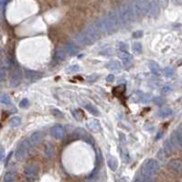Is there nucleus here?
I'll return each instance as SVG.
<instances>
[{
  "label": "nucleus",
  "mask_w": 182,
  "mask_h": 182,
  "mask_svg": "<svg viewBox=\"0 0 182 182\" xmlns=\"http://www.w3.org/2000/svg\"><path fill=\"white\" fill-rule=\"evenodd\" d=\"M100 32L103 34H112L119 29L120 21L116 12H109L96 23Z\"/></svg>",
  "instance_id": "f257e3e1"
},
{
  "label": "nucleus",
  "mask_w": 182,
  "mask_h": 182,
  "mask_svg": "<svg viewBox=\"0 0 182 182\" xmlns=\"http://www.w3.org/2000/svg\"><path fill=\"white\" fill-rule=\"evenodd\" d=\"M106 81H107L108 83H113V82L115 81V76H114L113 74H109V75L107 76V78H106Z\"/></svg>",
  "instance_id": "79ce46f5"
},
{
  "label": "nucleus",
  "mask_w": 182,
  "mask_h": 182,
  "mask_svg": "<svg viewBox=\"0 0 182 182\" xmlns=\"http://www.w3.org/2000/svg\"><path fill=\"white\" fill-rule=\"evenodd\" d=\"M107 164H108L109 168L113 171H116L118 167V161L115 157H110L107 160Z\"/></svg>",
  "instance_id": "412c9836"
},
{
  "label": "nucleus",
  "mask_w": 182,
  "mask_h": 182,
  "mask_svg": "<svg viewBox=\"0 0 182 182\" xmlns=\"http://www.w3.org/2000/svg\"><path fill=\"white\" fill-rule=\"evenodd\" d=\"M167 165L173 171L177 173H182V160L180 159H171Z\"/></svg>",
  "instance_id": "9b49d317"
},
{
  "label": "nucleus",
  "mask_w": 182,
  "mask_h": 182,
  "mask_svg": "<svg viewBox=\"0 0 182 182\" xmlns=\"http://www.w3.org/2000/svg\"><path fill=\"white\" fill-rule=\"evenodd\" d=\"M134 182H144V180H136Z\"/></svg>",
  "instance_id": "a18cd8bd"
},
{
  "label": "nucleus",
  "mask_w": 182,
  "mask_h": 182,
  "mask_svg": "<svg viewBox=\"0 0 182 182\" xmlns=\"http://www.w3.org/2000/svg\"><path fill=\"white\" fill-rule=\"evenodd\" d=\"M121 157H122V160L125 163H130V161H131V157H130V154L127 151V149H122Z\"/></svg>",
  "instance_id": "b1692460"
},
{
  "label": "nucleus",
  "mask_w": 182,
  "mask_h": 182,
  "mask_svg": "<svg viewBox=\"0 0 182 182\" xmlns=\"http://www.w3.org/2000/svg\"><path fill=\"white\" fill-rule=\"evenodd\" d=\"M16 179H17L16 173L12 171H8L4 176V182H16Z\"/></svg>",
  "instance_id": "4be33fe9"
},
{
  "label": "nucleus",
  "mask_w": 182,
  "mask_h": 182,
  "mask_svg": "<svg viewBox=\"0 0 182 182\" xmlns=\"http://www.w3.org/2000/svg\"><path fill=\"white\" fill-rule=\"evenodd\" d=\"M31 146L32 144L30 142V140H24L18 145L16 150V154H15L16 158L18 161H23L27 157L29 151L31 148Z\"/></svg>",
  "instance_id": "39448f33"
},
{
  "label": "nucleus",
  "mask_w": 182,
  "mask_h": 182,
  "mask_svg": "<svg viewBox=\"0 0 182 182\" xmlns=\"http://www.w3.org/2000/svg\"><path fill=\"white\" fill-rule=\"evenodd\" d=\"M51 113H52L53 116H57V117H63L62 113H61V111H59L58 109H52V110H51Z\"/></svg>",
  "instance_id": "4c0bfd02"
},
{
  "label": "nucleus",
  "mask_w": 182,
  "mask_h": 182,
  "mask_svg": "<svg viewBox=\"0 0 182 182\" xmlns=\"http://www.w3.org/2000/svg\"><path fill=\"white\" fill-rule=\"evenodd\" d=\"M142 34H143V32L141 30L135 31V32H134V34H133V37L134 38H140V37H142Z\"/></svg>",
  "instance_id": "37998d69"
},
{
  "label": "nucleus",
  "mask_w": 182,
  "mask_h": 182,
  "mask_svg": "<svg viewBox=\"0 0 182 182\" xmlns=\"http://www.w3.org/2000/svg\"><path fill=\"white\" fill-rule=\"evenodd\" d=\"M24 174L29 180L32 181L37 178L39 174V166L37 164H30V165L27 166L25 167Z\"/></svg>",
  "instance_id": "0eeeda50"
},
{
  "label": "nucleus",
  "mask_w": 182,
  "mask_h": 182,
  "mask_svg": "<svg viewBox=\"0 0 182 182\" xmlns=\"http://www.w3.org/2000/svg\"><path fill=\"white\" fill-rule=\"evenodd\" d=\"M64 49L66 50L67 53L71 56L75 55L78 52V46L73 41H68L64 46Z\"/></svg>",
  "instance_id": "ddd939ff"
},
{
  "label": "nucleus",
  "mask_w": 182,
  "mask_h": 182,
  "mask_svg": "<svg viewBox=\"0 0 182 182\" xmlns=\"http://www.w3.org/2000/svg\"><path fill=\"white\" fill-rule=\"evenodd\" d=\"M77 134H78V135H79L80 137H82L83 140H85L87 143H89L90 145H93V138H92L87 133L85 132L83 129H82V128H78Z\"/></svg>",
  "instance_id": "dca6fc26"
},
{
  "label": "nucleus",
  "mask_w": 182,
  "mask_h": 182,
  "mask_svg": "<svg viewBox=\"0 0 182 182\" xmlns=\"http://www.w3.org/2000/svg\"><path fill=\"white\" fill-rule=\"evenodd\" d=\"M21 79H22V71L19 69H15L10 75V85L12 87H17L19 85V83H21Z\"/></svg>",
  "instance_id": "6e6552de"
},
{
  "label": "nucleus",
  "mask_w": 182,
  "mask_h": 182,
  "mask_svg": "<svg viewBox=\"0 0 182 182\" xmlns=\"http://www.w3.org/2000/svg\"><path fill=\"white\" fill-rule=\"evenodd\" d=\"M85 109H86L91 115H93V116H99V110L97 109V107H96L95 105H93V104H92V103L86 104Z\"/></svg>",
  "instance_id": "5701e85b"
},
{
  "label": "nucleus",
  "mask_w": 182,
  "mask_h": 182,
  "mask_svg": "<svg viewBox=\"0 0 182 182\" xmlns=\"http://www.w3.org/2000/svg\"><path fill=\"white\" fill-rule=\"evenodd\" d=\"M159 171V164L155 159H148L141 167V174L145 178L154 179Z\"/></svg>",
  "instance_id": "f03ea898"
},
{
  "label": "nucleus",
  "mask_w": 182,
  "mask_h": 182,
  "mask_svg": "<svg viewBox=\"0 0 182 182\" xmlns=\"http://www.w3.org/2000/svg\"><path fill=\"white\" fill-rule=\"evenodd\" d=\"M174 133L177 136V139L180 143V146L182 148V125H180Z\"/></svg>",
  "instance_id": "c85d7f7f"
},
{
  "label": "nucleus",
  "mask_w": 182,
  "mask_h": 182,
  "mask_svg": "<svg viewBox=\"0 0 182 182\" xmlns=\"http://www.w3.org/2000/svg\"><path fill=\"white\" fill-rule=\"evenodd\" d=\"M50 134L56 139H61L64 136V127L61 125H56L50 129Z\"/></svg>",
  "instance_id": "1a4fd4ad"
},
{
  "label": "nucleus",
  "mask_w": 182,
  "mask_h": 182,
  "mask_svg": "<svg viewBox=\"0 0 182 182\" xmlns=\"http://www.w3.org/2000/svg\"><path fill=\"white\" fill-rule=\"evenodd\" d=\"M167 156L166 152L165 151V149H160L157 153V157L161 160H164L166 158V157Z\"/></svg>",
  "instance_id": "473e14b6"
},
{
  "label": "nucleus",
  "mask_w": 182,
  "mask_h": 182,
  "mask_svg": "<svg viewBox=\"0 0 182 182\" xmlns=\"http://www.w3.org/2000/svg\"><path fill=\"white\" fill-rule=\"evenodd\" d=\"M105 68L110 71H119L122 68V65L117 61H112L105 65Z\"/></svg>",
  "instance_id": "aec40b11"
},
{
  "label": "nucleus",
  "mask_w": 182,
  "mask_h": 182,
  "mask_svg": "<svg viewBox=\"0 0 182 182\" xmlns=\"http://www.w3.org/2000/svg\"><path fill=\"white\" fill-rule=\"evenodd\" d=\"M0 102L4 103V104H10L11 103V99L7 94H4L1 98H0Z\"/></svg>",
  "instance_id": "7c9ffc66"
},
{
  "label": "nucleus",
  "mask_w": 182,
  "mask_h": 182,
  "mask_svg": "<svg viewBox=\"0 0 182 182\" xmlns=\"http://www.w3.org/2000/svg\"><path fill=\"white\" fill-rule=\"evenodd\" d=\"M5 156H6V154H5V150L2 148H0V161H2L4 158H5Z\"/></svg>",
  "instance_id": "c03bdc74"
},
{
  "label": "nucleus",
  "mask_w": 182,
  "mask_h": 182,
  "mask_svg": "<svg viewBox=\"0 0 182 182\" xmlns=\"http://www.w3.org/2000/svg\"><path fill=\"white\" fill-rule=\"evenodd\" d=\"M54 152H55V148H54V147L51 144H49V145L46 146L45 150H44L45 157H52L54 156Z\"/></svg>",
  "instance_id": "a878e982"
},
{
  "label": "nucleus",
  "mask_w": 182,
  "mask_h": 182,
  "mask_svg": "<svg viewBox=\"0 0 182 182\" xmlns=\"http://www.w3.org/2000/svg\"><path fill=\"white\" fill-rule=\"evenodd\" d=\"M153 101H154V102L156 104H158V105H161V104H163L165 102V99L162 98V97H155L153 99Z\"/></svg>",
  "instance_id": "c9c22d12"
},
{
  "label": "nucleus",
  "mask_w": 182,
  "mask_h": 182,
  "mask_svg": "<svg viewBox=\"0 0 182 182\" xmlns=\"http://www.w3.org/2000/svg\"><path fill=\"white\" fill-rule=\"evenodd\" d=\"M149 12L152 17H157L159 13V4L157 0H149Z\"/></svg>",
  "instance_id": "f8f14e48"
},
{
  "label": "nucleus",
  "mask_w": 182,
  "mask_h": 182,
  "mask_svg": "<svg viewBox=\"0 0 182 182\" xmlns=\"http://www.w3.org/2000/svg\"><path fill=\"white\" fill-rule=\"evenodd\" d=\"M117 17L119 18V21L122 23H129L132 22L134 19V16L133 14L130 4L129 5H123L117 13Z\"/></svg>",
  "instance_id": "20e7f679"
},
{
  "label": "nucleus",
  "mask_w": 182,
  "mask_h": 182,
  "mask_svg": "<svg viewBox=\"0 0 182 182\" xmlns=\"http://www.w3.org/2000/svg\"><path fill=\"white\" fill-rule=\"evenodd\" d=\"M100 33L101 32H100L98 27L96 26V24H92V25H89L85 28L83 35L87 38V39L91 43H93L94 41L99 39Z\"/></svg>",
  "instance_id": "423d86ee"
},
{
  "label": "nucleus",
  "mask_w": 182,
  "mask_h": 182,
  "mask_svg": "<svg viewBox=\"0 0 182 182\" xmlns=\"http://www.w3.org/2000/svg\"><path fill=\"white\" fill-rule=\"evenodd\" d=\"M79 69H80L79 65H71V66H70L69 68H68V72L74 73V72L78 71H79Z\"/></svg>",
  "instance_id": "72a5a7b5"
},
{
  "label": "nucleus",
  "mask_w": 182,
  "mask_h": 182,
  "mask_svg": "<svg viewBox=\"0 0 182 182\" xmlns=\"http://www.w3.org/2000/svg\"><path fill=\"white\" fill-rule=\"evenodd\" d=\"M97 78H98V75H97V74H92V75L87 76L86 80H87L88 82H94V81L97 80Z\"/></svg>",
  "instance_id": "e433bc0d"
},
{
  "label": "nucleus",
  "mask_w": 182,
  "mask_h": 182,
  "mask_svg": "<svg viewBox=\"0 0 182 182\" xmlns=\"http://www.w3.org/2000/svg\"><path fill=\"white\" fill-rule=\"evenodd\" d=\"M86 125H87V128L93 132H99L101 130V125L97 119H93V118L89 119L86 123Z\"/></svg>",
  "instance_id": "9d476101"
},
{
  "label": "nucleus",
  "mask_w": 182,
  "mask_h": 182,
  "mask_svg": "<svg viewBox=\"0 0 182 182\" xmlns=\"http://www.w3.org/2000/svg\"><path fill=\"white\" fill-rule=\"evenodd\" d=\"M164 74L166 77H170L174 74V70L171 67H166L164 69Z\"/></svg>",
  "instance_id": "2f4dec72"
},
{
  "label": "nucleus",
  "mask_w": 182,
  "mask_h": 182,
  "mask_svg": "<svg viewBox=\"0 0 182 182\" xmlns=\"http://www.w3.org/2000/svg\"><path fill=\"white\" fill-rule=\"evenodd\" d=\"M66 50L64 48H59L56 50V58L60 61H63L66 58Z\"/></svg>",
  "instance_id": "393cba45"
},
{
  "label": "nucleus",
  "mask_w": 182,
  "mask_h": 182,
  "mask_svg": "<svg viewBox=\"0 0 182 182\" xmlns=\"http://www.w3.org/2000/svg\"><path fill=\"white\" fill-rule=\"evenodd\" d=\"M130 7L134 18L145 16L149 12V0H133Z\"/></svg>",
  "instance_id": "7ed1b4c3"
},
{
  "label": "nucleus",
  "mask_w": 182,
  "mask_h": 182,
  "mask_svg": "<svg viewBox=\"0 0 182 182\" xmlns=\"http://www.w3.org/2000/svg\"><path fill=\"white\" fill-rule=\"evenodd\" d=\"M75 39H77L78 43L81 45H89L91 44V42L87 39V38L83 35V34H79L75 37Z\"/></svg>",
  "instance_id": "bb28decb"
},
{
  "label": "nucleus",
  "mask_w": 182,
  "mask_h": 182,
  "mask_svg": "<svg viewBox=\"0 0 182 182\" xmlns=\"http://www.w3.org/2000/svg\"><path fill=\"white\" fill-rule=\"evenodd\" d=\"M133 50L135 54H140L142 53V50H143V48H142V45L141 43L139 42H134L133 44Z\"/></svg>",
  "instance_id": "c756f323"
},
{
  "label": "nucleus",
  "mask_w": 182,
  "mask_h": 182,
  "mask_svg": "<svg viewBox=\"0 0 182 182\" xmlns=\"http://www.w3.org/2000/svg\"><path fill=\"white\" fill-rule=\"evenodd\" d=\"M42 138H43V134H42V132L36 131V132L31 134V135H30V137L29 140H30V142L32 145H37V144H39V143L41 142Z\"/></svg>",
  "instance_id": "4468645a"
},
{
  "label": "nucleus",
  "mask_w": 182,
  "mask_h": 182,
  "mask_svg": "<svg viewBox=\"0 0 182 182\" xmlns=\"http://www.w3.org/2000/svg\"><path fill=\"white\" fill-rule=\"evenodd\" d=\"M161 91H162L163 93H170V92L172 91V87H171L169 84H166V85H164V86L162 87Z\"/></svg>",
  "instance_id": "f704fd0d"
},
{
  "label": "nucleus",
  "mask_w": 182,
  "mask_h": 182,
  "mask_svg": "<svg viewBox=\"0 0 182 182\" xmlns=\"http://www.w3.org/2000/svg\"><path fill=\"white\" fill-rule=\"evenodd\" d=\"M172 110H171V108H169V107H162L159 111H158V113H157V115L159 117H161V118H166V117H168V116H170L172 115Z\"/></svg>",
  "instance_id": "6ab92c4d"
},
{
  "label": "nucleus",
  "mask_w": 182,
  "mask_h": 182,
  "mask_svg": "<svg viewBox=\"0 0 182 182\" xmlns=\"http://www.w3.org/2000/svg\"><path fill=\"white\" fill-rule=\"evenodd\" d=\"M25 75H26V78L29 79V80H31V81H36V80H39L42 77V74L39 71H30V70H27L25 71Z\"/></svg>",
  "instance_id": "2eb2a0df"
},
{
  "label": "nucleus",
  "mask_w": 182,
  "mask_h": 182,
  "mask_svg": "<svg viewBox=\"0 0 182 182\" xmlns=\"http://www.w3.org/2000/svg\"><path fill=\"white\" fill-rule=\"evenodd\" d=\"M159 6H161L162 7H166L168 6V3H169V0H157Z\"/></svg>",
  "instance_id": "58836bf2"
},
{
  "label": "nucleus",
  "mask_w": 182,
  "mask_h": 182,
  "mask_svg": "<svg viewBox=\"0 0 182 182\" xmlns=\"http://www.w3.org/2000/svg\"><path fill=\"white\" fill-rule=\"evenodd\" d=\"M29 100L28 99H23L20 102H19V106L20 107H22V108H25V107H27L28 105H29Z\"/></svg>",
  "instance_id": "ea45409f"
},
{
  "label": "nucleus",
  "mask_w": 182,
  "mask_h": 182,
  "mask_svg": "<svg viewBox=\"0 0 182 182\" xmlns=\"http://www.w3.org/2000/svg\"><path fill=\"white\" fill-rule=\"evenodd\" d=\"M6 78V71L3 69H0V81H3Z\"/></svg>",
  "instance_id": "a19ab883"
},
{
  "label": "nucleus",
  "mask_w": 182,
  "mask_h": 182,
  "mask_svg": "<svg viewBox=\"0 0 182 182\" xmlns=\"http://www.w3.org/2000/svg\"><path fill=\"white\" fill-rule=\"evenodd\" d=\"M20 123H21V118L18 117V116H14V117H12V118L10 119V121H9V124H10V125H11L12 127H17V126H18V125H20Z\"/></svg>",
  "instance_id": "cd10ccee"
},
{
  "label": "nucleus",
  "mask_w": 182,
  "mask_h": 182,
  "mask_svg": "<svg viewBox=\"0 0 182 182\" xmlns=\"http://www.w3.org/2000/svg\"><path fill=\"white\" fill-rule=\"evenodd\" d=\"M118 56L125 63H130V61H132L133 59L132 56L125 50H120L118 52Z\"/></svg>",
  "instance_id": "f3484780"
},
{
  "label": "nucleus",
  "mask_w": 182,
  "mask_h": 182,
  "mask_svg": "<svg viewBox=\"0 0 182 182\" xmlns=\"http://www.w3.org/2000/svg\"><path fill=\"white\" fill-rule=\"evenodd\" d=\"M4 1H5V0H0V6H2V5L4 4Z\"/></svg>",
  "instance_id": "49530a36"
},
{
  "label": "nucleus",
  "mask_w": 182,
  "mask_h": 182,
  "mask_svg": "<svg viewBox=\"0 0 182 182\" xmlns=\"http://www.w3.org/2000/svg\"><path fill=\"white\" fill-rule=\"evenodd\" d=\"M149 69H150V71H151V72L153 73V74H155V75H157V76H159V75H161V69H160V67L158 64H157L156 62H154V61H151V62H149Z\"/></svg>",
  "instance_id": "a211bd4d"
}]
</instances>
